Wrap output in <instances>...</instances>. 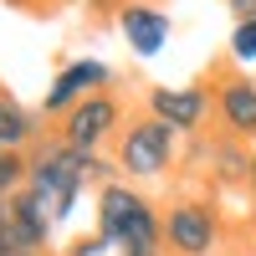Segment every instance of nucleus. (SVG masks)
<instances>
[{
    "mask_svg": "<svg viewBox=\"0 0 256 256\" xmlns=\"http://www.w3.org/2000/svg\"><path fill=\"white\" fill-rule=\"evenodd\" d=\"M98 230L134 241L144 256H159V251H164V216L138 195V190L113 184V180L98 190Z\"/></svg>",
    "mask_w": 256,
    "mask_h": 256,
    "instance_id": "obj_1",
    "label": "nucleus"
},
{
    "mask_svg": "<svg viewBox=\"0 0 256 256\" xmlns=\"http://www.w3.org/2000/svg\"><path fill=\"white\" fill-rule=\"evenodd\" d=\"M174 128L159 123V118H138V123H128V134L118 138V169L123 174H134V180H154L164 174L169 164H174Z\"/></svg>",
    "mask_w": 256,
    "mask_h": 256,
    "instance_id": "obj_2",
    "label": "nucleus"
},
{
    "mask_svg": "<svg viewBox=\"0 0 256 256\" xmlns=\"http://www.w3.org/2000/svg\"><path fill=\"white\" fill-rule=\"evenodd\" d=\"M164 246L174 251V256H210L220 246V220H216V210L210 205H195V200H184L174 205L164 216Z\"/></svg>",
    "mask_w": 256,
    "mask_h": 256,
    "instance_id": "obj_3",
    "label": "nucleus"
},
{
    "mask_svg": "<svg viewBox=\"0 0 256 256\" xmlns=\"http://www.w3.org/2000/svg\"><path fill=\"white\" fill-rule=\"evenodd\" d=\"M113 123H118V102L92 92V98H82L72 113H62V144L77 148V154H98L102 138L113 134Z\"/></svg>",
    "mask_w": 256,
    "mask_h": 256,
    "instance_id": "obj_4",
    "label": "nucleus"
},
{
    "mask_svg": "<svg viewBox=\"0 0 256 256\" xmlns=\"http://www.w3.org/2000/svg\"><path fill=\"white\" fill-rule=\"evenodd\" d=\"M216 108H220L226 134L256 138V77H246V72L220 77V88H216Z\"/></svg>",
    "mask_w": 256,
    "mask_h": 256,
    "instance_id": "obj_5",
    "label": "nucleus"
},
{
    "mask_svg": "<svg viewBox=\"0 0 256 256\" xmlns=\"http://www.w3.org/2000/svg\"><path fill=\"white\" fill-rule=\"evenodd\" d=\"M205 108H210V92L205 88H154V92H148V118L169 123L174 134L200 128Z\"/></svg>",
    "mask_w": 256,
    "mask_h": 256,
    "instance_id": "obj_6",
    "label": "nucleus"
},
{
    "mask_svg": "<svg viewBox=\"0 0 256 256\" xmlns=\"http://www.w3.org/2000/svg\"><path fill=\"white\" fill-rule=\"evenodd\" d=\"M102 82H108V67L102 62H67V67L56 72V82H52V92H46V113H72L82 98H92Z\"/></svg>",
    "mask_w": 256,
    "mask_h": 256,
    "instance_id": "obj_7",
    "label": "nucleus"
},
{
    "mask_svg": "<svg viewBox=\"0 0 256 256\" xmlns=\"http://www.w3.org/2000/svg\"><path fill=\"white\" fill-rule=\"evenodd\" d=\"M118 31L138 56H159L169 46V16L159 6H123L118 10Z\"/></svg>",
    "mask_w": 256,
    "mask_h": 256,
    "instance_id": "obj_8",
    "label": "nucleus"
},
{
    "mask_svg": "<svg viewBox=\"0 0 256 256\" xmlns=\"http://www.w3.org/2000/svg\"><path fill=\"white\" fill-rule=\"evenodd\" d=\"M36 134V118L20 108L16 98H0V154H20Z\"/></svg>",
    "mask_w": 256,
    "mask_h": 256,
    "instance_id": "obj_9",
    "label": "nucleus"
},
{
    "mask_svg": "<svg viewBox=\"0 0 256 256\" xmlns=\"http://www.w3.org/2000/svg\"><path fill=\"white\" fill-rule=\"evenodd\" d=\"M0 256H46V241L10 210V220L0 226Z\"/></svg>",
    "mask_w": 256,
    "mask_h": 256,
    "instance_id": "obj_10",
    "label": "nucleus"
},
{
    "mask_svg": "<svg viewBox=\"0 0 256 256\" xmlns=\"http://www.w3.org/2000/svg\"><path fill=\"white\" fill-rule=\"evenodd\" d=\"M67 256H144L134 241H123V236H108V230H98L92 241H77Z\"/></svg>",
    "mask_w": 256,
    "mask_h": 256,
    "instance_id": "obj_11",
    "label": "nucleus"
},
{
    "mask_svg": "<svg viewBox=\"0 0 256 256\" xmlns=\"http://www.w3.org/2000/svg\"><path fill=\"white\" fill-rule=\"evenodd\" d=\"M230 56H236L241 67H256V20H236V31H230Z\"/></svg>",
    "mask_w": 256,
    "mask_h": 256,
    "instance_id": "obj_12",
    "label": "nucleus"
},
{
    "mask_svg": "<svg viewBox=\"0 0 256 256\" xmlns=\"http://www.w3.org/2000/svg\"><path fill=\"white\" fill-rule=\"evenodd\" d=\"M226 10L236 20H256V0H226Z\"/></svg>",
    "mask_w": 256,
    "mask_h": 256,
    "instance_id": "obj_13",
    "label": "nucleus"
},
{
    "mask_svg": "<svg viewBox=\"0 0 256 256\" xmlns=\"http://www.w3.org/2000/svg\"><path fill=\"white\" fill-rule=\"evenodd\" d=\"M251 190H256V154H251Z\"/></svg>",
    "mask_w": 256,
    "mask_h": 256,
    "instance_id": "obj_14",
    "label": "nucleus"
}]
</instances>
